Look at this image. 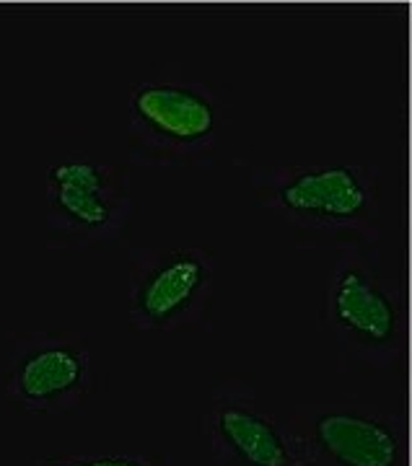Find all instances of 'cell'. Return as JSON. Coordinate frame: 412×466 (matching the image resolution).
Wrapping results in <instances>:
<instances>
[{"label":"cell","mask_w":412,"mask_h":466,"mask_svg":"<svg viewBox=\"0 0 412 466\" xmlns=\"http://www.w3.org/2000/svg\"><path fill=\"white\" fill-rule=\"evenodd\" d=\"M264 208L314 244L340 249L379 238L381 198L376 171L361 164H304L254 171Z\"/></svg>","instance_id":"1"},{"label":"cell","mask_w":412,"mask_h":466,"mask_svg":"<svg viewBox=\"0 0 412 466\" xmlns=\"http://www.w3.org/2000/svg\"><path fill=\"white\" fill-rule=\"evenodd\" d=\"M128 122L140 164H198L218 146L221 104L211 86L161 73L132 88Z\"/></svg>","instance_id":"2"},{"label":"cell","mask_w":412,"mask_h":466,"mask_svg":"<svg viewBox=\"0 0 412 466\" xmlns=\"http://www.w3.org/2000/svg\"><path fill=\"white\" fill-rule=\"evenodd\" d=\"M130 218V182L115 164L66 156L45 177V223L60 247L115 244Z\"/></svg>","instance_id":"3"},{"label":"cell","mask_w":412,"mask_h":466,"mask_svg":"<svg viewBox=\"0 0 412 466\" xmlns=\"http://www.w3.org/2000/svg\"><path fill=\"white\" fill-rule=\"evenodd\" d=\"M324 321L340 345L368 360H386L402 345V303L366 247L343 249V259L332 267Z\"/></svg>","instance_id":"4"},{"label":"cell","mask_w":412,"mask_h":466,"mask_svg":"<svg viewBox=\"0 0 412 466\" xmlns=\"http://www.w3.org/2000/svg\"><path fill=\"white\" fill-rule=\"evenodd\" d=\"M215 262L198 247L135 251L128 288L130 319L146 332L195 324L213 299Z\"/></svg>","instance_id":"5"},{"label":"cell","mask_w":412,"mask_h":466,"mask_svg":"<svg viewBox=\"0 0 412 466\" xmlns=\"http://www.w3.org/2000/svg\"><path fill=\"white\" fill-rule=\"evenodd\" d=\"M91 383V352L81 334L32 332L11 352L5 397L24 412L57 415L78 407Z\"/></svg>","instance_id":"6"},{"label":"cell","mask_w":412,"mask_h":466,"mask_svg":"<svg viewBox=\"0 0 412 466\" xmlns=\"http://www.w3.org/2000/svg\"><path fill=\"white\" fill-rule=\"evenodd\" d=\"M205 438L218 466H314L312 443L278 422L247 389L215 391Z\"/></svg>","instance_id":"7"},{"label":"cell","mask_w":412,"mask_h":466,"mask_svg":"<svg viewBox=\"0 0 412 466\" xmlns=\"http://www.w3.org/2000/svg\"><path fill=\"white\" fill-rule=\"evenodd\" d=\"M312 451L335 466H402L405 441L392 422L363 412H324L312 428Z\"/></svg>","instance_id":"8"},{"label":"cell","mask_w":412,"mask_h":466,"mask_svg":"<svg viewBox=\"0 0 412 466\" xmlns=\"http://www.w3.org/2000/svg\"><path fill=\"white\" fill-rule=\"evenodd\" d=\"M34 466H156L146 456L135 453H73V456H55L39 459Z\"/></svg>","instance_id":"9"}]
</instances>
